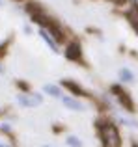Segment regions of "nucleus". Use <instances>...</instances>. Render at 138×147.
Returning <instances> with one entry per match:
<instances>
[{
	"mask_svg": "<svg viewBox=\"0 0 138 147\" xmlns=\"http://www.w3.org/2000/svg\"><path fill=\"white\" fill-rule=\"evenodd\" d=\"M99 134H101V140L105 147H121V138H120L116 125H112V123L101 125L99 127Z\"/></svg>",
	"mask_w": 138,
	"mask_h": 147,
	"instance_id": "obj_1",
	"label": "nucleus"
},
{
	"mask_svg": "<svg viewBox=\"0 0 138 147\" xmlns=\"http://www.w3.org/2000/svg\"><path fill=\"white\" fill-rule=\"evenodd\" d=\"M112 91L116 93V97H118V100L121 102V106H125V110H129V112H135V104H133V100H131V97H129V93L121 91L118 86H114V88H112Z\"/></svg>",
	"mask_w": 138,
	"mask_h": 147,
	"instance_id": "obj_2",
	"label": "nucleus"
},
{
	"mask_svg": "<svg viewBox=\"0 0 138 147\" xmlns=\"http://www.w3.org/2000/svg\"><path fill=\"white\" fill-rule=\"evenodd\" d=\"M17 100H19V104H22V106H39V104L43 102V97H41L39 93H34V95H19Z\"/></svg>",
	"mask_w": 138,
	"mask_h": 147,
	"instance_id": "obj_3",
	"label": "nucleus"
},
{
	"mask_svg": "<svg viewBox=\"0 0 138 147\" xmlns=\"http://www.w3.org/2000/svg\"><path fill=\"white\" fill-rule=\"evenodd\" d=\"M80 45L78 43H71L67 45V50H66V58L67 60H73V61H78L80 60Z\"/></svg>",
	"mask_w": 138,
	"mask_h": 147,
	"instance_id": "obj_4",
	"label": "nucleus"
},
{
	"mask_svg": "<svg viewBox=\"0 0 138 147\" xmlns=\"http://www.w3.org/2000/svg\"><path fill=\"white\" fill-rule=\"evenodd\" d=\"M39 36L43 37V41H45V43L49 45V47H51V50H54V52H58V41H56L54 37H52L51 34L47 32V30H45V28H43V30H39Z\"/></svg>",
	"mask_w": 138,
	"mask_h": 147,
	"instance_id": "obj_5",
	"label": "nucleus"
},
{
	"mask_svg": "<svg viewBox=\"0 0 138 147\" xmlns=\"http://www.w3.org/2000/svg\"><path fill=\"white\" fill-rule=\"evenodd\" d=\"M62 102H64V106L71 108V110H84V106H82V104H80L78 100L71 99V97H62Z\"/></svg>",
	"mask_w": 138,
	"mask_h": 147,
	"instance_id": "obj_6",
	"label": "nucleus"
},
{
	"mask_svg": "<svg viewBox=\"0 0 138 147\" xmlns=\"http://www.w3.org/2000/svg\"><path fill=\"white\" fill-rule=\"evenodd\" d=\"M64 86H66L67 90H71L75 95H84L82 88H80V86H76V84H75V82H71V80H64Z\"/></svg>",
	"mask_w": 138,
	"mask_h": 147,
	"instance_id": "obj_7",
	"label": "nucleus"
},
{
	"mask_svg": "<svg viewBox=\"0 0 138 147\" xmlns=\"http://www.w3.org/2000/svg\"><path fill=\"white\" fill-rule=\"evenodd\" d=\"M127 19L131 21L133 28H135L136 32H138V9H136V7H133V9H131V11L127 13Z\"/></svg>",
	"mask_w": 138,
	"mask_h": 147,
	"instance_id": "obj_8",
	"label": "nucleus"
},
{
	"mask_svg": "<svg viewBox=\"0 0 138 147\" xmlns=\"http://www.w3.org/2000/svg\"><path fill=\"white\" fill-rule=\"evenodd\" d=\"M45 91H47L49 95H52V97H62V91L56 86H52V84H47V86H45Z\"/></svg>",
	"mask_w": 138,
	"mask_h": 147,
	"instance_id": "obj_9",
	"label": "nucleus"
},
{
	"mask_svg": "<svg viewBox=\"0 0 138 147\" xmlns=\"http://www.w3.org/2000/svg\"><path fill=\"white\" fill-rule=\"evenodd\" d=\"M120 78L123 80V82H133V73L129 71V69H121L120 71Z\"/></svg>",
	"mask_w": 138,
	"mask_h": 147,
	"instance_id": "obj_10",
	"label": "nucleus"
},
{
	"mask_svg": "<svg viewBox=\"0 0 138 147\" xmlns=\"http://www.w3.org/2000/svg\"><path fill=\"white\" fill-rule=\"evenodd\" d=\"M67 145H71V147H82V142H80L78 138H75V136H69L67 138Z\"/></svg>",
	"mask_w": 138,
	"mask_h": 147,
	"instance_id": "obj_11",
	"label": "nucleus"
},
{
	"mask_svg": "<svg viewBox=\"0 0 138 147\" xmlns=\"http://www.w3.org/2000/svg\"><path fill=\"white\" fill-rule=\"evenodd\" d=\"M0 147H7V145H6V144H0Z\"/></svg>",
	"mask_w": 138,
	"mask_h": 147,
	"instance_id": "obj_12",
	"label": "nucleus"
},
{
	"mask_svg": "<svg viewBox=\"0 0 138 147\" xmlns=\"http://www.w3.org/2000/svg\"><path fill=\"white\" fill-rule=\"evenodd\" d=\"M133 147H138V145H136V144H135V145H133Z\"/></svg>",
	"mask_w": 138,
	"mask_h": 147,
	"instance_id": "obj_13",
	"label": "nucleus"
},
{
	"mask_svg": "<svg viewBox=\"0 0 138 147\" xmlns=\"http://www.w3.org/2000/svg\"><path fill=\"white\" fill-rule=\"evenodd\" d=\"M0 6H2V0H0Z\"/></svg>",
	"mask_w": 138,
	"mask_h": 147,
	"instance_id": "obj_14",
	"label": "nucleus"
},
{
	"mask_svg": "<svg viewBox=\"0 0 138 147\" xmlns=\"http://www.w3.org/2000/svg\"><path fill=\"white\" fill-rule=\"evenodd\" d=\"M0 73H2V67H0Z\"/></svg>",
	"mask_w": 138,
	"mask_h": 147,
	"instance_id": "obj_15",
	"label": "nucleus"
}]
</instances>
